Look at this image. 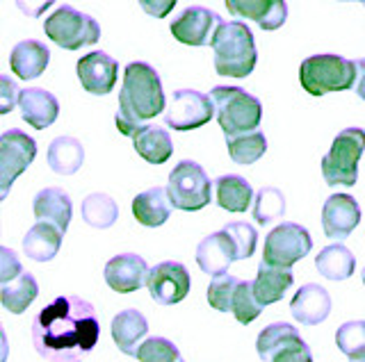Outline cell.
Returning a JSON list of instances; mask_svg holds the SVG:
<instances>
[{
  "label": "cell",
  "mask_w": 365,
  "mask_h": 362,
  "mask_svg": "<svg viewBox=\"0 0 365 362\" xmlns=\"http://www.w3.org/2000/svg\"><path fill=\"white\" fill-rule=\"evenodd\" d=\"M98 337L96 308L80 297H57L32 321V344L48 362H83Z\"/></svg>",
  "instance_id": "6da1fadb"
},
{
  "label": "cell",
  "mask_w": 365,
  "mask_h": 362,
  "mask_svg": "<svg viewBox=\"0 0 365 362\" xmlns=\"http://www.w3.org/2000/svg\"><path fill=\"white\" fill-rule=\"evenodd\" d=\"M165 110L167 100L158 71L146 62H130L123 71L119 112L114 117L119 132L133 137L144 126V121L155 119Z\"/></svg>",
  "instance_id": "7a4b0ae2"
},
{
  "label": "cell",
  "mask_w": 365,
  "mask_h": 362,
  "mask_svg": "<svg viewBox=\"0 0 365 362\" xmlns=\"http://www.w3.org/2000/svg\"><path fill=\"white\" fill-rule=\"evenodd\" d=\"M215 71L226 78H247L256 69L258 50L254 32L242 21H222L212 37Z\"/></svg>",
  "instance_id": "3957f363"
},
{
  "label": "cell",
  "mask_w": 365,
  "mask_h": 362,
  "mask_svg": "<svg viewBox=\"0 0 365 362\" xmlns=\"http://www.w3.org/2000/svg\"><path fill=\"white\" fill-rule=\"evenodd\" d=\"M356 62L334 53L311 55L299 66V82L311 96L347 92L356 85Z\"/></svg>",
  "instance_id": "277c9868"
},
{
  "label": "cell",
  "mask_w": 365,
  "mask_h": 362,
  "mask_svg": "<svg viewBox=\"0 0 365 362\" xmlns=\"http://www.w3.org/2000/svg\"><path fill=\"white\" fill-rule=\"evenodd\" d=\"M210 98L215 103V117L220 121V128L224 130L226 137L258 130L262 119V105L247 89L220 85L210 92Z\"/></svg>",
  "instance_id": "5b68a950"
},
{
  "label": "cell",
  "mask_w": 365,
  "mask_h": 362,
  "mask_svg": "<svg viewBox=\"0 0 365 362\" xmlns=\"http://www.w3.org/2000/svg\"><path fill=\"white\" fill-rule=\"evenodd\" d=\"M365 151V130L345 128L336 134L329 153L322 157V176L327 185L351 187L359 180V160Z\"/></svg>",
  "instance_id": "8992f818"
},
{
  "label": "cell",
  "mask_w": 365,
  "mask_h": 362,
  "mask_svg": "<svg viewBox=\"0 0 365 362\" xmlns=\"http://www.w3.org/2000/svg\"><path fill=\"white\" fill-rule=\"evenodd\" d=\"M43 32L55 46L64 50H78L91 46L101 39V26L96 18L73 9L71 5H60L43 21Z\"/></svg>",
  "instance_id": "52a82bcc"
},
{
  "label": "cell",
  "mask_w": 365,
  "mask_h": 362,
  "mask_svg": "<svg viewBox=\"0 0 365 362\" xmlns=\"http://www.w3.org/2000/svg\"><path fill=\"white\" fill-rule=\"evenodd\" d=\"M167 191L174 208L182 212H197L210 203L212 183L201 164L194 160H180L169 174Z\"/></svg>",
  "instance_id": "ba28073f"
},
{
  "label": "cell",
  "mask_w": 365,
  "mask_h": 362,
  "mask_svg": "<svg viewBox=\"0 0 365 362\" xmlns=\"http://www.w3.org/2000/svg\"><path fill=\"white\" fill-rule=\"evenodd\" d=\"M256 351L262 362H313L308 346L292 324L277 321L260 331Z\"/></svg>",
  "instance_id": "9c48e42d"
},
{
  "label": "cell",
  "mask_w": 365,
  "mask_h": 362,
  "mask_svg": "<svg viewBox=\"0 0 365 362\" xmlns=\"http://www.w3.org/2000/svg\"><path fill=\"white\" fill-rule=\"evenodd\" d=\"M313 248L311 233L304 225L283 221L277 228L269 230L265 237V248H262V260L274 267H285L290 269L294 262H299L306 257Z\"/></svg>",
  "instance_id": "30bf717a"
},
{
  "label": "cell",
  "mask_w": 365,
  "mask_h": 362,
  "mask_svg": "<svg viewBox=\"0 0 365 362\" xmlns=\"http://www.w3.org/2000/svg\"><path fill=\"white\" fill-rule=\"evenodd\" d=\"M215 117V103L210 96H205L197 89H176L169 96V103L165 110L167 128L174 130H197L205 123H210Z\"/></svg>",
  "instance_id": "8fae6325"
},
{
  "label": "cell",
  "mask_w": 365,
  "mask_h": 362,
  "mask_svg": "<svg viewBox=\"0 0 365 362\" xmlns=\"http://www.w3.org/2000/svg\"><path fill=\"white\" fill-rule=\"evenodd\" d=\"M37 157V144L28 132L11 128L0 137V196H7L11 183Z\"/></svg>",
  "instance_id": "7c38bea8"
},
{
  "label": "cell",
  "mask_w": 365,
  "mask_h": 362,
  "mask_svg": "<svg viewBox=\"0 0 365 362\" xmlns=\"http://www.w3.org/2000/svg\"><path fill=\"white\" fill-rule=\"evenodd\" d=\"M190 271L176 260H165L148 271L146 289L160 305H176L190 294Z\"/></svg>",
  "instance_id": "4fadbf2b"
},
{
  "label": "cell",
  "mask_w": 365,
  "mask_h": 362,
  "mask_svg": "<svg viewBox=\"0 0 365 362\" xmlns=\"http://www.w3.org/2000/svg\"><path fill=\"white\" fill-rule=\"evenodd\" d=\"M222 18L215 14L212 9L192 5L182 9L180 16L171 21V35L176 41L185 43V46H210L217 28H220Z\"/></svg>",
  "instance_id": "5bb4252c"
},
{
  "label": "cell",
  "mask_w": 365,
  "mask_h": 362,
  "mask_svg": "<svg viewBox=\"0 0 365 362\" xmlns=\"http://www.w3.org/2000/svg\"><path fill=\"white\" fill-rule=\"evenodd\" d=\"M76 73L85 92L94 96H106L112 92L114 85H117L119 62L106 50H91L89 55H83V58L78 60Z\"/></svg>",
  "instance_id": "9a60e30c"
},
{
  "label": "cell",
  "mask_w": 365,
  "mask_h": 362,
  "mask_svg": "<svg viewBox=\"0 0 365 362\" xmlns=\"http://www.w3.org/2000/svg\"><path fill=\"white\" fill-rule=\"evenodd\" d=\"M148 265L142 255L137 253H121L114 255L106 265L103 278H106L108 287L117 294H133L146 285L148 280Z\"/></svg>",
  "instance_id": "2e32d148"
},
{
  "label": "cell",
  "mask_w": 365,
  "mask_h": 362,
  "mask_svg": "<svg viewBox=\"0 0 365 362\" xmlns=\"http://www.w3.org/2000/svg\"><path fill=\"white\" fill-rule=\"evenodd\" d=\"M361 221V208L349 194L329 196L322 208V228L331 240H345Z\"/></svg>",
  "instance_id": "e0dca14e"
},
{
  "label": "cell",
  "mask_w": 365,
  "mask_h": 362,
  "mask_svg": "<svg viewBox=\"0 0 365 362\" xmlns=\"http://www.w3.org/2000/svg\"><path fill=\"white\" fill-rule=\"evenodd\" d=\"M228 14L235 18L256 21L262 30H279L288 21V5L285 0H224Z\"/></svg>",
  "instance_id": "ac0fdd59"
},
{
  "label": "cell",
  "mask_w": 365,
  "mask_h": 362,
  "mask_svg": "<svg viewBox=\"0 0 365 362\" xmlns=\"http://www.w3.org/2000/svg\"><path fill=\"white\" fill-rule=\"evenodd\" d=\"M237 260V251L233 240L224 230L210 233L208 237H203L197 246V265L203 274L208 276H222L228 274V267Z\"/></svg>",
  "instance_id": "d6986e66"
},
{
  "label": "cell",
  "mask_w": 365,
  "mask_h": 362,
  "mask_svg": "<svg viewBox=\"0 0 365 362\" xmlns=\"http://www.w3.org/2000/svg\"><path fill=\"white\" fill-rule=\"evenodd\" d=\"M19 110L23 121L37 130H46L60 117V103H57V98L41 87L21 89Z\"/></svg>",
  "instance_id": "ffe728a7"
},
{
  "label": "cell",
  "mask_w": 365,
  "mask_h": 362,
  "mask_svg": "<svg viewBox=\"0 0 365 362\" xmlns=\"http://www.w3.org/2000/svg\"><path fill=\"white\" fill-rule=\"evenodd\" d=\"M290 312L294 321L302 326H317L322 324L331 312V297L329 292L317 285V282H308L292 297Z\"/></svg>",
  "instance_id": "44dd1931"
},
{
  "label": "cell",
  "mask_w": 365,
  "mask_h": 362,
  "mask_svg": "<svg viewBox=\"0 0 365 362\" xmlns=\"http://www.w3.org/2000/svg\"><path fill=\"white\" fill-rule=\"evenodd\" d=\"M51 62V50L46 43L37 39H23L19 41L9 55L11 71L19 75V80H34L39 78Z\"/></svg>",
  "instance_id": "7402d4cb"
},
{
  "label": "cell",
  "mask_w": 365,
  "mask_h": 362,
  "mask_svg": "<svg viewBox=\"0 0 365 362\" xmlns=\"http://www.w3.org/2000/svg\"><path fill=\"white\" fill-rule=\"evenodd\" d=\"M171 210H174V203L169 198L167 187H151L137 194L133 201V217L146 228H158V225L167 223Z\"/></svg>",
  "instance_id": "603a6c76"
},
{
  "label": "cell",
  "mask_w": 365,
  "mask_h": 362,
  "mask_svg": "<svg viewBox=\"0 0 365 362\" xmlns=\"http://www.w3.org/2000/svg\"><path fill=\"white\" fill-rule=\"evenodd\" d=\"M146 333H148L146 316L135 308L121 310L112 319V339H114V344L119 346L121 353H125L128 358L130 356L137 358V348L144 342Z\"/></svg>",
  "instance_id": "cb8c5ba5"
},
{
  "label": "cell",
  "mask_w": 365,
  "mask_h": 362,
  "mask_svg": "<svg viewBox=\"0 0 365 362\" xmlns=\"http://www.w3.org/2000/svg\"><path fill=\"white\" fill-rule=\"evenodd\" d=\"M32 210H34V217L39 221H51L62 233H66L68 223H71V214H73L71 198H68V194L60 187L41 189L39 194L34 196Z\"/></svg>",
  "instance_id": "d4e9b609"
},
{
  "label": "cell",
  "mask_w": 365,
  "mask_h": 362,
  "mask_svg": "<svg viewBox=\"0 0 365 362\" xmlns=\"http://www.w3.org/2000/svg\"><path fill=\"white\" fill-rule=\"evenodd\" d=\"M62 230L51 221H37L23 237V253L37 262H51L60 253Z\"/></svg>",
  "instance_id": "484cf974"
},
{
  "label": "cell",
  "mask_w": 365,
  "mask_h": 362,
  "mask_svg": "<svg viewBox=\"0 0 365 362\" xmlns=\"http://www.w3.org/2000/svg\"><path fill=\"white\" fill-rule=\"evenodd\" d=\"M294 276L290 269L267 265L265 260L258 267V274L254 280V292L260 305H272L285 297V292L292 287Z\"/></svg>",
  "instance_id": "4316f807"
},
{
  "label": "cell",
  "mask_w": 365,
  "mask_h": 362,
  "mask_svg": "<svg viewBox=\"0 0 365 362\" xmlns=\"http://www.w3.org/2000/svg\"><path fill=\"white\" fill-rule=\"evenodd\" d=\"M130 139L135 144V151L148 164H165L171 157V153H174L171 134L163 126H146L144 123Z\"/></svg>",
  "instance_id": "83f0119b"
},
{
  "label": "cell",
  "mask_w": 365,
  "mask_h": 362,
  "mask_svg": "<svg viewBox=\"0 0 365 362\" xmlns=\"http://www.w3.org/2000/svg\"><path fill=\"white\" fill-rule=\"evenodd\" d=\"M217 206L226 212H247L254 201V189L247 183V178L237 174H226L215 180Z\"/></svg>",
  "instance_id": "f1b7e54d"
},
{
  "label": "cell",
  "mask_w": 365,
  "mask_h": 362,
  "mask_svg": "<svg viewBox=\"0 0 365 362\" xmlns=\"http://www.w3.org/2000/svg\"><path fill=\"white\" fill-rule=\"evenodd\" d=\"M85 162V149L76 137H55L48 146V166L60 176L76 174Z\"/></svg>",
  "instance_id": "f546056e"
},
{
  "label": "cell",
  "mask_w": 365,
  "mask_h": 362,
  "mask_svg": "<svg viewBox=\"0 0 365 362\" xmlns=\"http://www.w3.org/2000/svg\"><path fill=\"white\" fill-rule=\"evenodd\" d=\"M315 267L329 280H347L356 269V257L347 246L329 244L315 257Z\"/></svg>",
  "instance_id": "4dcf8cb0"
},
{
  "label": "cell",
  "mask_w": 365,
  "mask_h": 362,
  "mask_svg": "<svg viewBox=\"0 0 365 362\" xmlns=\"http://www.w3.org/2000/svg\"><path fill=\"white\" fill-rule=\"evenodd\" d=\"M39 294V285L37 278L28 271H23L21 276H16L9 282H0V301H3L5 310L21 314L28 310V305L37 299Z\"/></svg>",
  "instance_id": "1f68e13d"
},
{
  "label": "cell",
  "mask_w": 365,
  "mask_h": 362,
  "mask_svg": "<svg viewBox=\"0 0 365 362\" xmlns=\"http://www.w3.org/2000/svg\"><path fill=\"white\" fill-rule=\"evenodd\" d=\"M228 146V155L235 164H254L260 160L267 151V139L260 130H251L245 134H233V137H226Z\"/></svg>",
  "instance_id": "d6a6232c"
},
{
  "label": "cell",
  "mask_w": 365,
  "mask_h": 362,
  "mask_svg": "<svg viewBox=\"0 0 365 362\" xmlns=\"http://www.w3.org/2000/svg\"><path fill=\"white\" fill-rule=\"evenodd\" d=\"M83 219L87 225L91 228H98V230H106L110 225H114V221L119 219V206L117 201L108 194H89L85 201H83Z\"/></svg>",
  "instance_id": "836d02e7"
},
{
  "label": "cell",
  "mask_w": 365,
  "mask_h": 362,
  "mask_svg": "<svg viewBox=\"0 0 365 362\" xmlns=\"http://www.w3.org/2000/svg\"><path fill=\"white\" fill-rule=\"evenodd\" d=\"M285 214V196L279 187H260L254 201V219L258 225H269Z\"/></svg>",
  "instance_id": "e575fe53"
},
{
  "label": "cell",
  "mask_w": 365,
  "mask_h": 362,
  "mask_svg": "<svg viewBox=\"0 0 365 362\" xmlns=\"http://www.w3.org/2000/svg\"><path fill=\"white\" fill-rule=\"evenodd\" d=\"M262 308H265V305L258 303L256 292H254V282L240 280L237 289H235V297H233V308H231V312L235 314V319L240 324H251V321L260 316Z\"/></svg>",
  "instance_id": "d590c367"
},
{
  "label": "cell",
  "mask_w": 365,
  "mask_h": 362,
  "mask_svg": "<svg viewBox=\"0 0 365 362\" xmlns=\"http://www.w3.org/2000/svg\"><path fill=\"white\" fill-rule=\"evenodd\" d=\"M137 360L140 362H185L178 346L165 337H146L140 344V348H137Z\"/></svg>",
  "instance_id": "8d00e7d4"
},
{
  "label": "cell",
  "mask_w": 365,
  "mask_h": 362,
  "mask_svg": "<svg viewBox=\"0 0 365 362\" xmlns=\"http://www.w3.org/2000/svg\"><path fill=\"white\" fill-rule=\"evenodd\" d=\"M336 344L349 360L365 356V321H347L338 328Z\"/></svg>",
  "instance_id": "74e56055"
},
{
  "label": "cell",
  "mask_w": 365,
  "mask_h": 362,
  "mask_svg": "<svg viewBox=\"0 0 365 362\" xmlns=\"http://www.w3.org/2000/svg\"><path fill=\"white\" fill-rule=\"evenodd\" d=\"M222 230L233 240L237 260H247L254 255L256 244H258V233L254 225L247 221H231V223H226Z\"/></svg>",
  "instance_id": "f35d334b"
},
{
  "label": "cell",
  "mask_w": 365,
  "mask_h": 362,
  "mask_svg": "<svg viewBox=\"0 0 365 362\" xmlns=\"http://www.w3.org/2000/svg\"><path fill=\"white\" fill-rule=\"evenodd\" d=\"M237 282L240 280L231 274H222V276L212 278V282L208 285V303L215 310L228 312L233 308V297H235Z\"/></svg>",
  "instance_id": "ab89813d"
},
{
  "label": "cell",
  "mask_w": 365,
  "mask_h": 362,
  "mask_svg": "<svg viewBox=\"0 0 365 362\" xmlns=\"http://www.w3.org/2000/svg\"><path fill=\"white\" fill-rule=\"evenodd\" d=\"M21 274H23V267L19 262V257L14 255L11 248L3 246L0 248V282H9Z\"/></svg>",
  "instance_id": "60d3db41"
},
{
  "label": "cell",
  "mask_w": 365,
  "mask_h": 362,
  "mask_svg": "<svg viewBox=\"0 0 365 362\" xmlns=\"http://www.w3.org/2000/svg\"><path fill=\"white\" fill-rule=\"evenodd\" d=\"M19 96L21 92L16 89L14 80L9 75L0 78V115H7V112H11V107L19 105Z\"/></svg>",
  "instance_id": "b9f144b4"
},
{
  "label": "cell",
  "mask_w": 365,
  "mask_h": 362,
  "mask_svg": "<svg viewBox=\"0 0 365 362\" xmlns=\"http://www.w3.org/2000/svg\"><path fill=\"white\" fill-rule=\"evenodd\" d=\"M178 0H140V7L148 16L153 18H165L171 14V9L176 7Z\"/></svg>",
  "instance_id": "7bdbcfd3"
},
{
  "label": "cell",
  "mask_w": 365,
  "mask_h": 362,
  "mask_svg": "<svg viewBox=\"0 0 365 362\" xmlns=\"http://www.w3.org/2000/svg\"><path fill=\"white\" fill-rule=\"evenodd\" d=\"M55 0H16V7L21 9L23 14H26L28 18H37L41 16L46 9L53 7Z\"/></svg>",
  "instance_id": "ee69618b"
},
{
  "label": "cell",
  "mask_w": 365,
  "mask_h": 362,
  "mask_svg": "<svg viewBox=\"0 0 365 362\" xmlns=\"http://www.w3.org/2000/svg\"><path fill=\"white\" fill-rule=\"evenodd\" d=\"M356 71H359V75H356V96L361 98V100H365V60H356Z\"/></svg>",
  "instance_id": "f6af8a7d"
},
{
  "label": "cell",
  "mask_w": 365,
  "mask_h": 362,
  "mask_svg": "<svg viewBox=\"0 0 365 362\" xmlns=\"http://www.w3.org/2000/svg\"><path fill=\"white\" fill-rule=\"evenodd\" d=\"M351 362H365V356H363V358H354Z\"/></svg>",
  "instance_id": "bcb514c9"
},
{
  "label": "cell",
  "mask_w": 365,
  "mask_h": 362,
  "mask_svg": "<svg viewBox=\"0 0 365 362\" xmlns=\"http://www.w3.org/2000/svg\"><path fill=\"white\" fill-rule=\"evenodd\" d=\"M363 285H365V269H363Z\"/></svg>",
  "instance_id": "7dc6e473"
},
{
  "label": "cell",
  "mask_w": 365,
  "mask_h": 362,
  "mask_svg": "<svg viewBox=\"0 0 365 362\" xmlns=\"http://www.w3.org/2000/svg\"><path fill=\"white\" fill-rule=\"evenodd\" d=\"M359 3H361V5H363V7H365V0H359Z\"/></svg>",
  "instance_id": "c3c4849f"
},
{
  "label": "cell",
  "mask_w": 365,
  "mask_h": 362,
  "mask_svg": "<svg viewBox=\"0 0 365 362\" xmlns=\"http://www.w3.org/2000/svg\"><path fill=\"white\" fill-rule=\"evenodd\" d=\"M345 3H349V0H345Z\"/></svg>",
  "instance_id": "681fc988"
}]
</instances>
